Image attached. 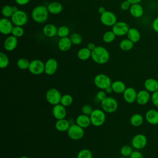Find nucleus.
<instances>
[{
	"mask_svg": "<svg viewBox=\"0 0 158 158\" xmlns=\"http://www.w3.org/2000/svg\"><path fill=\"white\" fill-rule=\"evenodd\" d=\"M76 123L78 125L82 127L83 128H85L88 127L91 123L90 117L89 115L85 114L79 115L76 118Z\"/></svg>",
	"mask_w": 158,
	"mask_h": 158,
	"instance_id": "4be33fe9",
	"label": "nucleus"
},
{
	"mask_svg": "<svg viewBox=\"0 0 158 158\" xmlns=\"http://www.w3.org/2000/svg\"><path fill=\"white\" fill-rule=\"evenodd\" d=\"M119 158H127L126 157H123V156H122V157H119Z\"/></svg>",
	"mask_w": 158,
	"mask_h": 158,
	"instance_id": "4d7b16f0",
	"label": "nucleus"
},
{
	"mask_svg": "<svg viewBox=\"0 0 158 158\" xmlns=\"http://www.w3.org/2000/svg\"><path fill=\"white\" fill-rule=\"evenodd\" d=\"M100 20L101 23L107 27H113L117 23V17L115 14L107 10L101 14Z\"/></svg>",
	"mask_w": 158,
	"mask_h": 158,
	"instance_id": "1a4fd4ad",
	"label": "nucleus"
},
{
	"mask_svg": "<svg viewBox=\"0 0 158 158\" xmlns=\"http://www.w3.org/2000/svg\"><path fill=\"white\" fill-rule=\"evenodd\" d=\"M151 99V101H152L153 104L156 107H158V90L152 93Z\"/></svg>",
	"mask_w": 158,
	"mask_h": 158,
	"instance_id": "37998d69",
	"label": "nucleus"
},
{
	"mask_svg": "<svg viewBox=\"0 0 158 158\" xmlns=\"http://www.w3.org/2000/svg\"><path fill=\"white\" fill-rule=\"evenodd\" d=\"M129 10L130 14L135 18H139L142 17L144 14L143 7L139 4V3L131 4Z\"/></svg>",
	"mask_w": 158,
	"mask_h": 158,
	"instance_id": "5701e85b",
	"label": "nucleus"
},
{
	"mask_svg": "<svg viewBox=\"0 0 158 158\" xmlns=\"http://www.w3.org/2000/svg\"><path fill=\"white\" fill-rule=\"evenodd\" d=\"M104 91H105V92H106V93L110 94V93L113 91V89H112V86H110L107 87V88H106V89H104Z\"/></svg>",
	"mask_w": 158,
	"mask_h": 158,
	"instance_id": "3c124183",
	"label": "nucleus"
},
{
	"mask_svg": "<svg viewBox=\"0 0 158 158\" xmlns=\"http://www.w3.org/2000/svg\"><path fill=\"white\" fill-rule=\"evenodd\" d=\"M83 128L77 124L70 125L69 130H67V134L69 138L73 140H78L83 138L84 136Z\"/></svg>",
	"mask_w": 158,
	"mask_h": 158,
	"instance_id": "0eeeda50",
	"label": "nucleus"
},
{
	"mask_svg": "<svg viewBox=\"0 0 158 158\" xmlns=\"http://www.w3.org/2000/svg\"><path fill=\"white\" fill-rule=\"evenodd\" d=\"M72 44L75 45H78L82 42V37L79 33H73L70 37Z\"/></svg>",
	"mask_w": 158,
	"mask_h": 158,
	"instance_id": "a19ab883",
	"label": "nucleus"
},
{
	"mask_svg": "<svg viewBox=\"0 0 158 158\" xmlns=\"http://www.w3.org/2000/svg\"><path fill=\"white\" fill-rule=\"evenodd\" d=\"M2 14L6 18L11 17L14 14V11L12 9V6L9 5H5L2 9Z\"/></svg>",
	"mask_w": 158,
	"mask_h": 158,
	"instance_id": "f704fd0d",
	"label": "nucleus"
},
{
	"mask_svg": "<svg viewBox=\"0 0 158 158\" xmlns=\"http://www.w3.org/2000/svg\"><path fill=\"white\" fill-rule=\"evenodd\" d=\"M102 110L107 113H113L118 108V103L115 99L112 97H106L101 103Z\"/></svg>",
	"mask_w": 158,
	"mask_h": 158,
	"instance_id": "20e7f679",
	"label": "nucleus"
},
{
	"mask_svg": "<svg viewBox=\"0 0 158 158\" xmlns=\"http://www.w3.org/2000/svg\"><path fill=\"white\" fill-rule=\"evenodd\" d=\"M146 121L151 125L158 124V111L156 109L148 110L145 115Z\"/></svg>",
	"mask_w": 158,
	"mask_h": 158,
	"instance_id": "aec40b11",
	"label": "nucleus"
},
{
	"mask_svg": "<svg viewBox=\"0 0 158 158\" xmlns=\"http://www.w3.org/2000/svg\"><path fill=\"white\" fill-rule=\"evenodd\" d=\"M144 86L149 93H154L158 90V81L154 78H149L145 80Z\"/></svg>",
	"mask_w": 158,
	"mask_h": 158,
	"instance_id": "6ab92c4d",
	"label": "nucleus"
},
{
	"mask_svg": "<svg viewBox=\"0 0 158 158\" xmlns=\"http://www.w3.org/2000/svg\"><path fill=\"white\" fill-rule=\"evenodd\" d=\"M130 27L125 22H117L112 27V31L116 36H122L127 34Z\"/></svg>",
	"mask_w": 158,
	"mask_h": 158,
	"instance_id": "f8f14e48",
	"label": "nucleus"
},
{
	"mask_svg": "<svg viewBox=\"0 0 158 158\" xmlns=\"http://www.w3.org/2000/svg\"><path fill=\"white\" fill-rule=\"evenodd\" d=\"M72 102H73V98L72 97L71 95L66 94L62 96V98L60 99V104L62 106L65 107L69 106L72 104Z\"/></svg>",
	"mask_w": 158,
	"mask_h": 158,
	"instance_id": "473e14b6",
	"label": "nucleus"
},
{
	"mask_svg": "<svg viewBox=\"0 0 158 158\" xmlns=\"http://www.w3.org/2000/svg\"><path fill=\"white\" fill-rule=\"evenodd\" d=\"M130 158H144L143 155L138 151H134L130 156Z\"/></svg>",
	"mask_w": 158,
	"mask_h": 158,
	"instance_id": "49530a36",
	"label": "nucleus"
},
{
	"mask_svg": "<svg viewBox=\"0 0 158 158\" xmlns=\"http://www.w3.org/2000/svg\"><path fill=\"white\" fill-rule=\"evenodd\" d=\"M9 64V60L6 54L4 52L0 53V67L4 69L8 66Z\"/></svg>",
	"mask_w": 158,
	"mask_h": 158,
	"instance_id": "4c0bfd02",
	"label": "nucleus"
},
{
	"mask_svg": "<svg viewBox=\"0 0 158 158\" xmlns=\"http://www.w3.org/2000/svg\"><path fill=\"white\" fill-rule=\"evenodd\" d=\"M131 6V4L129 1H128L127 0H125V1H123L121 3L120 8L123 10H127L130 9Z\"/></svg>",
	"mask_w": 158,
	"mask_h": 158,
	"instance_id": "c03bdc74",
	"label": "nucleus"
},
{
	"mask_svg": "<svg viewBox=\"0 0 158 158\" xmlns=\"http://www.w3.org/2000/svg\"><path fill=\"white\" fill-rule=\"evenodd\" d=\"M57 27L51 23H49L46 25L43 28V34L49 38L54 37L57 34Z\"/></svg>",
	"mask_w": 158,
	"mask_h": 158,
	"instance_id": "b1692460",
	"label": "nucleus"
},
{
	"mask_svg": "<svg viewBox=\"0 0 158 158\" xmlns=\"http://www.w3.org/2000/svg\"><path fill=\"white\" fill-rule=\"evenodd\" d=\"M72 44V43L71 41V40L68 36L60 38V39L58 41V48L61 51L63 52L69 51L70 49Z\"/></svg>",
	"mask_w": 158,
	"mask_h": 158,
	"instance_id": "412c9836",
	"label": "nucleus"
},
{
	"mask_svg": "<svg viewBox=\"0 0 158 158\" xmlns=\"http://www.w3.org/2000/svg\"><path fill=\"white\" fill-rule=\"evenodd\" d=\"M30 0H15V2L20 6H24L28 4Z\"/></svg>",
	"mask_w": 158,
	"mask_h": 158,
	"instance_id": "09e8293b",
	"label": "nucleus"
},
{
	"mask_svg": "<svg viewBox=\"0 0 158 158\" xmlns=\"http://www.w3.org/2000/svg\"><path fill=\"white\" fill-rule=\"evenodd\" d=\"M157 10H158V8H157Z\"/></svg>",
	"mask_w": 158,
	"mask_h": 158,
	"instance_id": "13d9d810",
	"label": "nucleus"
},
{
	"mask_svg": "<svg viewBox=\"0 0 158 158\" xmlns=\"http://www.w3.org/2000/svg\"><path fill=\"white\" fill-rule=\"evenodd\" d=\"M94 83L97 88L104 90L107 87L111 86L112 81L107 75L100 73L95 76L94 78Z\"/></svg>",
	"mask_w": 158,
	"mask_h": 158,
	"instance_id": "39448f33",
	"label": "nucleus"
},
{
	"mask_svg": "<svg viewBox=\"0 0 158 158\" xmlns=\"http://www.w3.org/2000/svg\"><path fill=\"white\" fill-rule=\"evenodd\" d=\"M93 60L98 64H104L107 63L110 58V54L106 48L103 46H96L91 51Z\"/></svg>",
	"mask_w": 158,
	"mask_h": 158,
	"instance_id": "f257e3e1",
	"label": "nucleus"
},
{
	"mask_svg": "<svg viewBox=\"0 0 158 158\" xmlns=\"http://www.w3.org/2000/svg\"><path fill=\"white\" fill-rule=\"evenodd\" d=\"M58 64L56 59L50 58L47 60L44 66V72L48 75H52L55 73L57 69Z\"/></svg>",
	"mask_w": 158,
	"mask_h": 158,
	"instance_id": "4468645a",
	"label": "nucleus"
},
{
	"mask_svg": "<svg viewBox=\"0 0 158 158\" xmlns=\"http://www.w3.org/2000/svg\"><path fill=\"white\" fill-rule=\"evenodd\" d=\"M70 126V122L65 118L57 120V121L56 122V124H55V127L56 130L61 132H64L66 131H67Z\"/></svg>",
	"mask_w": 158,
	"mask_h": 158,
	"instance_id": "bb28decb",
	"label": "nucleus"
},
{
	"mask_svg": "<svg viewBox=\"0 0 158 158\" xmlns=\"http://www.w3.org/2000/svg\"><path fill=\"white\" fill-rule=\"evenodd\" d=\"M123 96L125 101L127 102L132 104L136 101L137 92L133 88L128 87L123 93Z\"/></svg>",
	"mask_w": 158,
	"mask_h": 158,
	"instance_id": "2eb2a0df",
	"label": "nucleus"
},
{
	"mask_svg": "<svg viewBox=\"0 0 158 158\" xmlns=\"http://www.w3.org/2000/svg\"><path fill=\"white\" fill-rule=\"evenodd\" d=\"M61 98L62 96L60 93L56 88H51L48 89L46 94V99L47 101L54 106L60 103Z\"/></svg>",
	"mask_w": 158,
	"mask_h": 158,
	"instance_id": "6e6552de",
	"label": "nucleus"
},
{
	"mask_svg": "<svg viewBox=\"0 0 158 158\" xmlns=\"http://www.w3.org/2000/svg\"><path fill=\"white\" fill-rule=\"evenodd\" d=\"M18 44L17 38L11 35L8 36L4 42V47L5 49L7 51H14Z\"/></svg>",
	"mask_w": 158,
	"mask_h": 158,
	"instance_id": "a211bd4d",
	"label": "nucleus"
},
{
	"mask_svg": "<svg viewBox=\"0 0 158 158\" xmlns=\"http://www.w3.org/2000/svg\"><path fill=\"white\" fill-rule=\"evenodd\" d=\"M77 56L81 60H86L91 57V51L87 47L81 48L77 52Z\"/></svg>",
	"mask_w": 158,
	"mask_h": 158,
	"instance_id": "c85d7f7f",
	"label": "nucleus"
},
{
	"mask_svg": "<svg viewBox=\"0 0 158 158\" xmlns=\"http://www.w3.org/2000/svg\"><path fill=\"white\" fill-rule=\"evenodd\" d=\"M19 158H29V157H27V156H23L20 157Z\"/></svg>",
	"mask_w": 158,
	"mask_h": 158,
	"instance_id": "6e6d98bb",
	"label": "nucleus"
},
{
	"mask_svg": "<svg viewBox=\"0 0 158 158\" xmlns=\"http://www.w3.org/2000/svg\"><path fill=\"white\" fill-rule=\"evenodd\" d=\"M45 64L39 59H35L30 62L28 67L29 71L33 75H40L44 72Z\"/></svg>",
	"mask_w": 158,
	"mask_h": 158,
	"instance_id": "9d476101",
	"label": "nucleus"
},
{
	"mask_svg": "<svg viewBox=\"0 0 158 158\" xmlns=\"http://www.w3.org/2000/svg\"><path fill=\"white\" fill-rule=\"evenodd\" d=\"M11 21L14 25L22 27L25 25L28 21V15L23 10H19L14 12L12 15Z\"/></svg>",
	"mask_w": 158,
	"mask_h": 158,
	"instance_id": "423d86ee",
	"label": "nucleus"
},
{
	"mask_svg": "<svg viewBox=\"0 0 158 158\" xmlns=\"http://www.w3.org/2000/svg\"><path fill=\"white\" fill-rule=\"evenodd\" d=\"M148 143L146 136L143 134H137L135 135L131 139L132 146L136 149L144 148Z\"/></svg>",
	"mask_w": 158,
	"mask_h": 158,
	"instance_id": "9b49d317",
	"label": "nucleus"
},
{
	"mask_svg": "<svg viewBox=\"0 0 158 158\" xmlns=\"http://www.w3.org/2000/svg\"><path fill=\"white\" fill-rule=\"evenodd\" d=\"M93 109L92 108V107L89 105V104H86L84 105L82 107H81V112L83 114L87 115H90L92 113Z\"/></svg>",
	"mask_w": 158,
	"mask_h": 158,
	"instance_id": "79ce46f5",
	"label": "nucleus"
},
{
	"mask_svg": "<svg viewBox=\"0 0 158 158\" xmlns=\"http://www.w3.org/2000/svg\"><path fill=\"white\" fill-rule=\"evenodd\" d=\"M132 152V148L128 145L123 146L120 149V154L123 157H130Z\"/></svg>",
	"mask_w": 158,
	"mask_h": 158,
	"instance_id": "ea45409f",
	"label": "nucleus"
},
{
	"mask_svg": "<svg viewBox=\"0 0 158 158\" xmlns=\"http://www.w3.org/2000/svg\"><path fill=\"white\" fill-rule=\"evenodd\" d=\"M144 119L143 116L139 114H135L130 118V123L135 127H139L143 123Z\"/></svg>",
	"mask_w": 158,
	"mask_h": 158,
	"instance_id": "c756f323",
	"label": "nucleus"
},
{
	"mask_svg": "<svg viewBox=\"0 0 158 158\" xmlns=\"http://www.w3.org/2000/svg\"><path fill=\"white\" fill-rule=\"evenodd\" d=\"M52 114L57 120L65 118L67 115V112L65 106L60 103L54 106L52 108Z\"/></svg>",
	"mask_w": 158,
	"mask_h": 158,
	"instance_id": "f3484780",
	"label": "nucleus"
},
{
	"mask_svg": "<svg viewBox=\"0 0 158 158\" xmlns=\"http://www.w3.org/2000/svg\"><path fill=\"white\" fill-rule=\"evenodd\" d=\"M106 97H107L106 93L103 90H101L96 93V98L100 101H102V100H104Z\"/></svg>",
	"mask_w": 158,
	"mask_h": 158,
	"instance_id": "a18cd8bd",
	"label": "nucleus"
},
{
	"mask_svg": "<svg viewBox=\"0 0 158 158\" xmlns=\"http://www.w3.org/2000/svg\"><path fill=\"white\" fill-rule=\"evenodd\" d=\"M91 124L95 127H100L104 124L106 120V115L103 110L94 109L89 115Z\"/></svg>",
	"mask_w": 158,
	"mask_h": 158,
	"instance_id": "7ed1b4c3",
	"label": "nucleus"
},
{
	"mask_svg": "<svg viewBox=\"0 0 158 158\" xmlns=\"http://www.w3.org/2000/svg\"><path fill=\"white\" fill-rule=\"evenodd\" d=\"M134 46V43L130 40L128 38L122 40L119 44L120 48L124 51H128L131 50Z\"/></svg>",
	"mask_w": 158,
	"mask_h": 158,
	"instance_id": "7c9ffc66",
	"label": "nucleus"
},
{
	"mask_svg": "<svg viewBox=\"0 0 158 158\" xmlns=\"http://www.w3.org/2000/svg\"><path fill=\"white\" fill-rule=\"evenodd\" d=\"M13 23L7 18L4 17L0 20V31L3 35L11 33L13 28Z\"/></svg>",
	"mask_w": 158,
	"mask_h": 158,
	"instance_id": "ddd939ff",
	"label": "nucleus"
},
{
	"mask_svg": "<svg viewBox=\"0 0 158 158\" xmlns=\"http://www.w3.org/2000/svg\"><path fill=\"white\" fill-rule=\"evenodd\" d=\"M47 8L49 13L55 15L60 14L63 9L62 5L60 2L56 1L49 3L47 6Z\"/></svg>",
	"mask_w": 158,
	"mask_h": 158,
	"instance_id": "393cba45",
	"label": "nucleus"
},
{
	"mask_svg": "<svg viewBox=\"0 0 158 158\" xmlns=\"http://www.w3.org/2000/svg\"><path fill=\"white\" fill-rule=\"evenodd\" d=\"M98 12L99 13V14H103L105 11H106V9H105V8L104 7H102V6H101V7H99V8H98Z\"/></svg>",
	"mask_w": 158,
	"mask_h": 158,
	"instance_id": "603ef678",
	"label": "nucleus"
},
{
	"mask_svg": "<svg viewBox=\"0 0 158 158\" xmlns=\"http://www.w3.org/2000/svg\"><path fill=\"white\" fill-rule=\"evenodd\" d=\"M12 9H13V11H14V13L17 12V10H19L18 8L16 7V6H12Z\"/></svg>",
	"mask_w": 158,
	"mask_h": 158,
	"instance_id": "5fc2aeb1",
	"label": "nucleus"
},
{
	"mask_svg": "<svg viewBox=\"0 0 158 158\" xmlns=\"http://www.w3.org/2000/svg\"><path fill=\"white\" fill-rule=\"evenodd\" d=\"M150 93L146 89L140 90L137 93L136 102L139 105L146 104L151 99Z\"/></svg>",
	"mask_w": 158,
	"mask_h": 158,
	"instance_id": "dca6fc26",
	"label": "nucleus"
},
{
	"mask_svg": "<svg viewBox=\"0 0 158 158\" xmlns=\"http://www.w3.org/2000/svg\"><path fill=\"white\" fill-rule=\"evenodd\" d=\"M111 86L113 89V91L117 94L123 93L127 88L125 84L120 80H117L112 83Z\"/></svg>",
	"mask_w": 158,
	"mask_h": 158,
	"instance_id": "cd10ccee",
	"label": "nucleus"
},
{
	"mask_svg": "<svg viewBox=\"0 0 158 158\" xmlns=\"http://www.w3.org/2000/svg\"><path fill=\"white\" fill-rule=\"evenodd\" d=\"M127 36L128 38L134 43L138 42L141 38V34L139 31L135 28H130Z\"/></svg>",
	"mask_w": 158,
	"mask_h": 158,
	"instance_id": "a878e982",
	"label": "nucleus"
},
{
	"mask_svg": "<svg viewBox=\"0 0 158 158\" xmlns=\"http://www.w3.org/2000/svg\"><path fill=\"white\" fill-rule=\"evenodd\" d=\"M30 62L28 61V59L25 58H20L17 62V65L19 69L21 70H26L28 69Z\"/></svg>",
	"mask_w": 158,
	"mask_h": 158,
	"instance_id": "2f4dec72",
	"label": "nucleus"
},
{
	"mask_svg": "<svg viewBox=\"0 0 158 158\" xmlns=\"http://www.w3.org/2000/svg\"><path fill=\"white\" fill-rule=\"evenodd\" d=\"M77 158H93L92 152L88 149H83L78 152Z\"/></svg>",
	"mask_w": 158,
	"mask_h": 158,
	"instance_id": "58836bf2",
	"label": "nucleus"
},
{
	"mask_svg": "<svg viewBox=\"0 0 158 158\" xmlns=\"http://www.w3.org/2000/svg\"><path fill=\"white\" fill-rule=\"evenodd\" d=\"M96 46H95V44L93 43H88V44H87V48L89 49V50H91V51L96 48Z\"/></svg>",
	"mask_w": 158,
	"mask_h": 158,
	"instance_id": "8fccbe9b",
	"label": "nucleus"
},
{
	"mask_svg": "<svg viewBox=\"0 0 158 158\" xmlns=\"http://www.w3.org/2000/svg\"><path fill=\"white\" fill-rule=\"evenodd\" d=\"M128 1H129L131 4H139V2H141L142 0H127Z\"/></svg>",
	"mask_w": 158,
	"mask_h": 158,
	"instance_id": "864d4df0",
	"label": "nucleus"
},
{
	"mask_svg": "<svg viewBox=\"0 0 158 158\" xmlns=\"http://www.w3.org/2000/svg\"><path fill=\"white\" fill-rule=\"evenodd\" d=\"M115 36L116 35L112 31H107L103 35L102 40L105 43H110L115 40Z\"/></svg>",
	"mask_w": 158,
	"mask_h": 158,
	"instance_id": "72a5a7b5",
	"label": "nucleus"
},
{
	"mask_svg": "<svg viewBox=\"0 0 158 158\" xmlns=\"http://www.w3.org/2000/svg\"><path fill=\"white\" fill-rule=\"evenodd\" d=\"M49 11L47 7L43 5L36 6L31 12V17L33 20L40 23L45 22L48 18Z\"/></svg>",
	"mask_w": 158,
	"mask_h": 158,
	"instance_id": "f03ea898",
	"label": "nucleus"
},
{
	"mask_svg": "<svg viewBox=\"0 0 158 158\" xmlns=\"http://www.w3.org/2000/svg\"><path fill=\"white\" fill-rule=\"evenodd\" d=\"M152 28L154 31L158 33V17L153 20L152 23Z\"/></svg>",
	"mask_w": 158,
	"mask_h": 158,
	"instance_id": "de8ad7c7",
	"label": "nucleus"
},
{
	"mask_svg": "<svg viewBox=\"0 0 158 158\" xmlns=\"http://www.w3.org/2000/svg\"><path fill=\"white\" fill-rule=\"evenodd\" d=\"M70 30L69 28L65 25L60 27L57 29V35L60 37V38H64V37H67L68 35H69Z\"/></svg>",
	"mask_w": 158,
	"mask_h": 158,
	"instance_id": "c9c22d12",
	"label": "nucleus"
},
{
	"mask_svg": "<svg viewBox=\"0 0 158 158\" xmlns=\"http://www.w3.org/2000/svg\"><path fill=\"white\" fill-rule=\"evenodd\" d=\"M11 34H12V35H13L17 38L21 37L24 34V30L20 26L15 25L13 27Z\"/></svg>",
	"mask_w": 158,
	"mask_h": 158,
	"instance_id": "e433bc0d",
	"label": "nucleus"
}]
</instances>
